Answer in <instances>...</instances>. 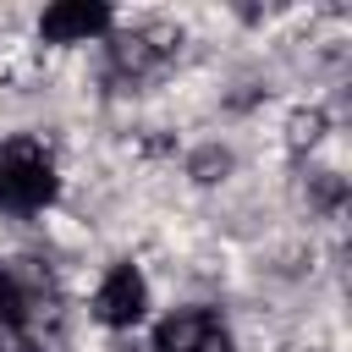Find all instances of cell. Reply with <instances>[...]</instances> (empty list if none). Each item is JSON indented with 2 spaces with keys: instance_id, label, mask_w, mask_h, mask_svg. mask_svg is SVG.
Here are the masks:
<instances>
[{
  "instance_id": "obj_1",
  "label": "cell",
  "mask_w": 352,
  "mask_h": 352,
  "mask_svg": "<svg viewBox=\"0 0 352 352\" xmlns=\"http://www.w3.org/2000/svg\"><path fill=\"white\" fill-rule=\"evenodd\" d=\"M55 170L33 143H11L0 154V204L6 209H44L55 198Z\"/></svg>"
},
{
  "instance_id": "obj_2",
  "label": "cell",
  "mask_w": 352,
  "mask_h": 352,
  "mask_svg": "<svg viewBox=\"0 0 352 352\" xmlns=\"http://www.w3.org/2000/svg\"><path fill=\"white\" fill-rule=\"evenodd\" d=\"M154 352H231V336L214 308H176L154 330Z\"/></svg>"
},
{
  "instance_id": "obj_3",
  "label": "cell",
  "mask_w": 352,
  "mask_h": 352,
  "mask_svg": "<svg viewBox=\"0 0 352 352\" xmlns=\"http://www.w3.org/2000/svg\"><path fill=\"white\" fill-rule=\"evenodd\" d=\"M104 28H110V6L104 0H55L38 16V33L50 44H77V38H94Z\"/></svg>"
},
{
  "instance_id": "obj_4",
  "label": "cell",
  "mask_w": 352,
  "mask_h": 352,
  "mask_svg": "<svg viewBox=\"0 0 352 352\" xmlns=\"http://www.w3.org/2000/svg\"><path fill=\"white\" fill-rule=\"evenodd\" d=\"M143 308H148V286H143V275H138L132 264H116V270L104 275L99 297H94V314H99L104 324L121 330V324H138Z\"/></svg>"
},
{
  "instance_id": "obj_5",
  "label": "cell",
  "mask_w": 352,
  "mask_h": 352,
  "mask_svg": "<svg viewBox=\"0 0 352 352\" xmlns=\"http://www.w3.org/2000/svg\"><path fill=\"white\" fill-rule=\"evenodd\" d=\"M0 314H6L11 330H28V292L16 286L11 270H0Z\"/></svg>"
}]
</instances>
